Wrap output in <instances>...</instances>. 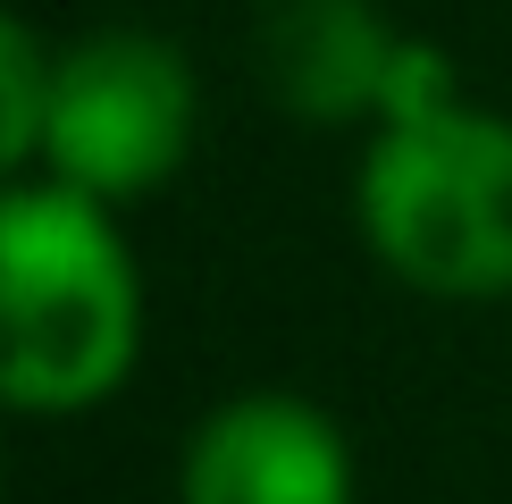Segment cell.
<instances>
[{"label": "cell", "instance_id": "4", "mask_svg": "<svg viewBox=\"0 0 512 504\" xmlns=\"http://www.w3.org/2000/svg\"><path fill=\"white\" fill-rule=\"evenodd\" d=\"M177 504H353V446L311 395H227L185 437Z\"/></svg>", "mask_w": 512, "mask_h": 504}, {"label": "cell", "instance_id": "1", "mask_svg": "<svg viewBox=\"0 0 512 504\" xmlns=\"http://www.w3.org/2000/svg\"><path fill=\"white\" fill-rule=\"evenodd\" d=\"M143 278L118 210L76 185H0V412L68 420L126 387Z\"/></svg>", "mask_w": 512, "mask_h": 504}, {"label": "cell", "instance_id": "6", "mask_svg": "<svg viewBox=\"0 0 512 504\" xmlns=\"http://www.w3.org/2000/svg\"><path fill=\"white\" fill-rule=\"evenodd\" d=\"M51 59L26 17L0 9V185H17L42 160V118H51Z\"/></svg>", "mask_w": 512, "mask_h": 504}, {"label": "cell", "instance_id": "5", "mask_svg": "<svg viewBox=\"0 0 512 504\" xmlns=\"http://www.w3.org/2000/svg\"><path fill=\"white\" fill-rule=\"evenodd\" d=\"M403 42L378 0H252V68L294 126H378Z\"/></svg>", "mask_w": 512, "mask_h": 504}, {"label": "cell", "instance_id": "2", "mask_svg": "<svg viewBox=\"0 0 512 504\" xmlns=\"http://www.w3.org/2000/svg\"><path fill=\"white\" fill-rule=\"evenodd\" d=\"M361 236L420 294H512V118L462 93L378 118L361 152Z\"/></svg>", "mask_w": 512, "mask_h": 504}, {"label": "cell", "instance_id": "7", "mask_svg": "<svg viewBox=\"0 0 512 504\" xmlns=\"http://www.w3.org/2000/svg\"><path fill=\"white\" fill-rule=\"evenodd\" d=\"M0 488H9V471H0Z\"/></svg>", "mask_w": 512, "mask_h": 504}, {"label": "cell", "instance_id": "3", "mask_svg": "<svg viewBox=\"0 0 512 504\" xmlns=\"http://www.w3.org/2000/svg\"><path fill=\"white\" fill-rule=\"evenodd\" d=\"M202 84L194 59L152 26H101L51 59V118H42V177L93 202H143L194 160Z\"/></svg>", "mask_w": 512, "mask_h": 504}]
</instances>
